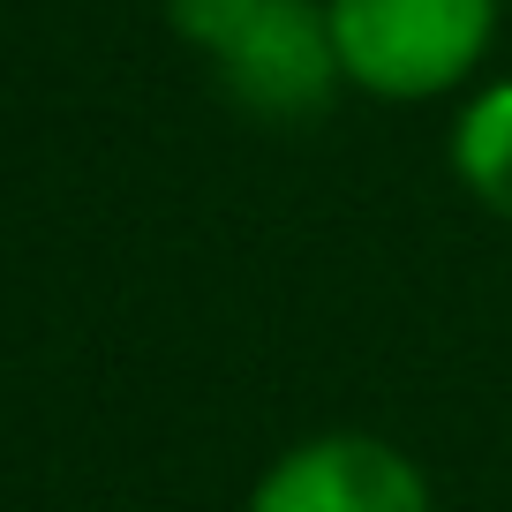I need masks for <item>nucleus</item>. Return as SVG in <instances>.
<instances>
[{
    "mask_svg": "<svg viewBox=\"0 0 512 512\" xmlns=\"http://www.w3.org/2000/svg\"><path fill=\"white\" fill-rule=\"evenodd\" d=\"M505 0H324L339 83L377 106H430L475 91Z\"/></svg>",
    "mask_w": 512,
    "mask_h": 512,
    "instance_id": "f257e3e1",
    "label": "nucleus"
},
{
    "mask_svg": "<svg viewBox=\"0 0 512 512\" xmlns=\"http://www.w3.org/2000/svg\"><path fill=\"white\" fill-rule=\"evenodd\" d=\"M166 23L196 61H211L219 91L264 121H309L347 91L324 0H166Z\"/></svg>",
    "mask_w": 512,
    "mask_h": 512,
    "instance_id": "f03ea898",
    "label": "nucleus"
},
{
    "mask_svg": "<svg viewBox=\"0 0 512 512\" xmlns=\"http://www.w3.org/2000/svg\"><path fill=\"white\" fill-rule=\"evenodd\" d=\"M241 512H437L422 460L384 430H309L264 460Z\"/></svg>",
    "mask_w": 512,
    "mask_h": 512,
    "instance_id": "7ed1b4c3",
    "label": "nucleus"
},
{
    "mask_svg": "<svg viewBox=\"0 0 512 512\" xmlns=\"http://www.w3.org/2000/svg\"><path fill=\"white\" fill-rule=\"evenodd\" d=\"M445 166L467 189V204L512 226V76H490L460 98L445 128Z\"/></svg>",
    "mask_w": 512,
    "mask_h": 512,
    "instance_id": "20e7f679",
    "label": "nucleus"
}]
</instances>
